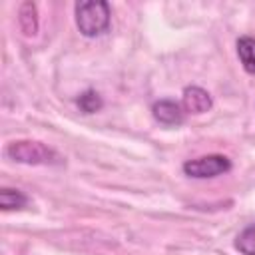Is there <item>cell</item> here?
Segmentation results:
<instances>
[{"mask_svg": "<svg viewBox=\"0 0 255 255\" xmlns=\"http://www.w3.org/2000/svg\"><path fill=\"white\" fill-rule=\"evenodd\" d=\"M18 26L24 36H34L38 32V12L34 2H24L18 10Z\"/></svg>", "mask_w": 255, "mask_h": 255, "instance_id": "6", "label": "cell"}, {"mask_svg": "<svg viewBox=\"0 0 255 255\" xmlns=\"http://www.w3.org/2000/svg\"><path fill=\"white\" fill-rule=\"evenodd\" d=\"M151 114L163 126H179L185 120V112H183L181 104H177L173 100H167V98L165 100H157L151 106Z\"/></svg>", "mask_w": 255, "mask_h": 255, "instance_id": "5", "label": "cell"}, {"mask_svg": "<svg viewBox=\"0 0 255 255\" xmlns=\"http://www.w3.org/2000/svg\"><path fill=\"white\" fill-rule=\"evenodd\" d=\"M6 155L12 161L26 165H62L64 157L50 145L36 139H18L8 143Z\"/></svg>", "mask_w": 255, "mask_h": 255, "instance_id": "1", "label": "cell"}, {"mask_svg": "<svg viewBox=\"0 0 255 255\" xmlns=\"http://www.w3.org/2000/svg\"><path fill=\"white\" fill-rule=\"evenodd\" d=\"M213 102L207 90L199 88V86H187L183 90L181 96V108L185 114H205L207 110H211Z\"/></svg>", "mask_w": 255, "mask_h": 255, "instance_id": "4", "label": "cell"}, {"mask_svg": "<svg viewBox=\"0 0 255 255\" xmlns=\"http://www.w3.org/2000/svg\"><path fill=\"white\" fill-rule=\"evenodd\" d=\"M76 104H78V108H80L84 114L100 112V110H102V106H104V102H102L100 94H98V92H94V90H86V92L76 100Z\"/></svg>", "mask_w": 255, "mask_h": 255, "instance_id": "9", "label": "cell"}, {"mask_svg": "<svg viewBox=\"0 0 255 255\" xmlns=\"http://www.w3.org/2000/svg\"><path fill=\"white\" fill-rule=\"evenodd\" d=\"M231 169V161L225 155L211 153V155H201L195 159H187L183 163V173L195 179H205V177H215L223 175Z\"/></svg>", "mask_w": 255, "mask_h": 255, "instance_id": "3", "label": "cell"}, {"mask_svg": "<svg viewBox=\"0 0 255 255\" xmlns=\"http://www.w3.org/2000/svg\"><path fill=\"white\" fill-rule=\"evenodd\" d=\"M237 54H239V60H241L245 72L255 74V38L241 36L237 40Z\"/></svg>", "mask_w": 255, "mask_h": 255, "instance_id": "7", "label": "cell"}, {"mask_svg": "<svg viewBox=\"0 0 255 255\" xmlns=\"http://www.w3.org/2000/svg\"><path fill=\"white\" fill-rule=\"evenodd\" d=\"M76 24L86 38L100 36L110 28V4L104 0H86L76 4Z\"/></svg>", "mask_w": 255, "mask_h": 255, "instance_id": "2", "label": "cell"}, {"mask_svg": "<svg viewBox=\"0 0 255 255\" xmlns=\"http://www.w3.org/2000/svg\"><path fill=\"white\" fill-rule=\"evenodd\" d=\"M235 247L243 253V255H255V223H251L249 227H245L235 241Z\"/></svg>", "mask_w": 255, "mask_h": 255, "instance_id": "10", "label": "cell"}, {"mask_svg": "<svg viewBox=\"0 0 255 255\" xmlns=\"http://www.w3.org/2000/svg\"><path fill=\"white\" fill-rule=\"evenodd\" d=\"M26 203H28V197L20 189H12V187H2L0 189V207L4 211L22 209Z\"/></svg>", "mask_w": 255, "mask_h": 255, "instance_id": "8", "label": "cell"}]
</instances>
